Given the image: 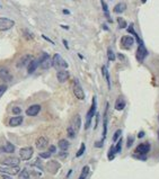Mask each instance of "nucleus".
Masks as SVG:
<instances>
[{
    "label": "nucleus",
    "mask_w": 159,
    "mask_h": 179,
    "mask_svg": "<svg viewBox=\"0 0 159 179\" xmlns=\"http://www.w3.org/2000/svg\"><path fill=\"white\" fill-rule=\"evenodd\" d=\"M52 67H54V68L58 69V70H65L69 65H68L67 61L64 60L60 54L55 53L52 58Z\"/></svg>",
    "instance_id": "1"
},
{
    "label": "nucleus",
    "mask_w": 159,
    "mask_h": 179,
    "mask_svg": "<svg viewBox=\"0 0 159 179\" xmlns=\"http://www.w3.org/2000/svg\"><path fill=\"white\" fill-rule=\"evenodd\" d=\"M39 64L41 65V68L44 70H49L52 67V58L47 54V53L43 52L39 59Z\"/></svg>",
    "instance_id": "2"
},
{
    "label": "nucleus",
    "mask_w": 159,
    "mask_h": 179,
    "mask_svg": "<svg viewBox=\"0 0 159 179\" xmlns=\"http://www.w3.org/2000/svg\"><path fill=\"white\" fill-rule=\"evenodd\" d=\"M96 97L93 98V103H92V106H90V109L88 110V113H87V116H86V125H85V128L86 130H88L89 126H90V123H92V119H93V117L95 116L96 114Z\"/></svg>",
    "instance_id": "3"
},
{
    "label": "nucleus",
    "mask_w": 159,
    "mask_h": 179,
    "mask_svg": "<svg viewBox=\"0 0 159 179\" xmlns=\"http://www.w3.org/2000/svg\"><path fill=\"white\" fill-rule=\"evenodd\" d=\"M19 171H21L19 166H2V167H0V172L3 175L15 176V175H18Z\"/></svg>",
    "instance_id": "4"
},
{
    "label": "nucleus",
    "mask_w": 159,
    "mask_h": 179,
    "mask_svg": "<svg viewBox=\"0 0 159 179\" xmlns=\"http://www.w3.org/2000/svg\"><path fill=\"white\" fill-rule=\"evenodd\" d=\"M72 90H74V95L79 99V100H84L85 99V93H84V89L83 87L80 86L78 79H74V86H72Z\"/></svg>",
    "instance_id": "5"
},
{
    "label": "nucleus",
    "mask_w": 159,
    "mask_h": 179,
    "mask_svg": "<svg viewBox=\"0 0 159 179\" xmlns=\"http://www.w3.org/2000/svg\"><path fill=\"white\" fill-rule=\"evenodd\" d=\"M19 162H21V159L14 156L0 158V163L2 166H19Z\"/></svg>",
    "instance_id": "6"
},
{
    "label": "nucleus",
    "mask_w": 159,
    "mask_h": 179,
    "mask_svg": "<svg viewBox=\"0 0 159 179\" xmlns=\"http://www.w3.org/2000/svg\"><path fill=\"white\" fill-rule=\"evenodd\" d=\"M147 55H148V50L146 49L145 44H143V43H142V44H139L138 50H137V53H136V58H137L138 62L142 63V62L145 61V59H146Z\"/></svg>",
    "instance_id": "7"
},
{
    "label": "nucleus",
    "mask_w": 159,
    "mask_h": 179,
    "mask_svg": "<svg viewBox=\"0 0 159 179\" xmlns=\"http://www.w3.org/2000/svg\"><path fill=\"white\" fill-rule=\"evenodd\" d=\"M15 21L6 17H0V32H5V31H9L10 28L14 27Z\"/></svg>",
    "instance_id": "8"
},
{
    "label": "nucleus",
    "mask_w": 159,
    "mask_h": 179,
    "mask_svg": "<svg viewBox=\"0 0 159 179\" xmlns=\"http://www.w3.org/2000/svg\"><path fill=\"white\" fill-rule=\"evenodd\" d=\"M33 153H34V150H33L32 147H21V150H19V157H21V160H24V161L31 160L33 157Z\"/></svg>",
    "instance_id": "9"
},
{
    "label": "nucleus",
    "mask_w": 159,
    "mask_h": 179,
    "mask_svg": "<svg viewBox=\"0 0 159 179\" xmlns=\"http://www.w3.org/2000/svg\"><path fill=\"white\" fill-rule=\"evenodd\" d=\"M134 44V38L130 35H125L121 38V46L125 50H130Z\"/></svg>",
    "instance_id": "10"
},
{
    "label": "nucleus",
    "mask_w": 159,
    "mask_h": 179,
    "mask_svg": "<svg viewBox=\"0 0 159 179\" xmlns=\"http://www.w3.org/2000/svg\"><path fill=\"white\" fill-rule=\"evenodd\" d=\"M46 170L50 172V174H56L58 172V170L60 169V163L58 162V161H55V160H52V161H49L47 163H46Z\"/></svg>",
    "instance_id": "11"
},
{
    "label": "nucleus",
    "mask_w": 159,
    "mask_h": 179,
    "mask_svg": "<svg viewBox=\"0 0 159 179\" xmlns=\"http://www.w3.org/2000/svg\"><path fill=\"white\" fill-rule=\"evenodd\" d=\"M11 79H12V75H11L10 71L5 67H0V80L8 82Z\"/></svg>",
    "instance_id": "12"
},
{
    "label": "nucleus",
    "mask_w": 159,
    "mask_h": 179,
    "mask_svg": "<svg viewBox=\"0 0 159 179\" xmlns=\"http://www.w3.org/2000/svg\"><path fill=\"white\" fill-rule=\"evenodd\" d=\"M149 151H150V144H149L148 142L147 143L139 144L138 147H137V149H136V153H138L140 156H146Z\"/></svg>",
    "instance_id": "13"
},
{
    "label": "nucleus",
    "mask_w": 159,
    "mask_h": 179,
    "mask_svg": "<svg viewBox=\"0 0 159 179\" xmlns=\"http://www.w3.org/2000/svg\"><path fill=\"white\" fill-rule=\"evenodd\" d=\"M32 60H33L32 55H31V54H26V55L21 56V59L18 60V62H17V67H18V68L27 67V65H28V63H30Z\"/></svg>",
    "instance_id": "14"
},
{
    "label": "nucleus",
    "mask_w": 159,
    "mask_h": 179,
    "mask_svg": "<svg viewBox=\"0 0 159 179\" xmlns=\"http://www.w3.org/2000/svg\"><path fill=\"white\" fill-rule=\"evenodd\" d=\"M47 145H49V140H47L46 136H40L35 142V147H37L39 150H43Z\"/></svg>",
    "instance_id": "15"
},
{
    "label": "nucleus",
    "mask_w": 159,
    "mask_h": 179,
    "mask_svg": "<svg viewBox=\"0 0 159 179\" xmlns=\"http://www.w3.org/2000/svg\"><path fill=\"white\" fill-rule=\"evenodd\" d=\"M69 77H70V73H69L67 70H59L58 73H56V79H58V81L61 82V84L68 81Z\"/></svg>",
    "instance_id": "16"
},
{
    "label": "nucleus",
    "mask_w": 159,
    "mask_h": 179,
    "mask_svg": "<svg viewBox=\"0 0 159 179\" xmlns=\"http://www.w3.org/2000/svg\"><path fill=\"white\" fill-rule=\"evenodd\" d=\"M70 126L74 128L76 133H78V132H79L80 126H81V117H80V115L74 116V119H72V122H71V125H70Z\"/></svg>",
    "instance_id": "17"
},
{
    "label": "nucleus",
    "mask_w": 159,
    "mask_h": 179,
    "mask_svg": "<svg viewBox=\"0 0 159 179\" xmlns=\"http://www.w3.org/2000/svg\"><path fill=\"white\" fill-rule=\"evenodd\" d=\"M41 110V106L40 105H32L26 109V115L27 116H36Z\"/></svg>",
    "instance_id": "18"
},
{
    "label": "nucleus",
    "mask_w": 159,
    "mask_h": 179,
    "mask_svg": "<svg viewBox=\"0 0 159 179\" xmlns=\"http://www.w3.org/2000/svg\"><path fill=\"white\" fill-rule=\"evenodd\" d=\"M24 121V117L23 116H15V117H11L9 119V126L11 127H16V126H19L21 123Z\"/></svg>",
    "instance_id": "19"
},
{
    "label": "nucleus",
    "mask_w": 159,
    "mask_h": 179,
    "mask_svg": "<svg viewBox=\"0 0 159 179\" xmlns=\"http://www.w3.org/2000/svg\"><path fill=\"white\" fill-rule=\"evenodd\" d=\"M39 65H40V64H39V60L33 59L32 61L28 63V65H27V72L30 74L34 73V71H36V69H37Z\"/></svg>",
    "instance_id": "20"
},
{
    "label": "nucleus",
    "mask_w": 159,
    "mask_h": 179,
    "mask_svg": "<svg viewBox=\"0 0 159 179\" xmlns=\"http://www.w3.org/2000/svg\"><path fill=\"white\" fill-rule=\"evenodd\" d=\"M125 107V100L122 98V97H118L116 100H115V105H114V108L116 110H123Z\"/></svg>",
    "instance_id": "21"
},
{
    "label": "nucleus",
    "mask_w": 159,
    "mask_h": 179,
    "mask_svg": "<svg viewBox=\"0 0 159 179\" xmlns=\"http://www.w3.org/2000/svg\"><path fill=\"white\" fill-rule=\"evenodd\" d=\"M107 112H108V104H106V108H105V114H104V121H103V141L106 137L107 134Z\"/></svg>",
    "instance_id": "22"
},
{
    "label": "nucleus",
    "mask_w": 159,
    "mask_h": 179,
    "mask_svg": "<svg viewBox=\"0 0 159 179\" xmlns=\"http://www.w3.org/2000/svg\"><path fill=\"white\" fill-rule=\"evenodd\" d=\"M127 32L130 33V34H132L134 37H136V40H137V42H138V44H142L143 43V41L139 37V35L136 33V31H134V28H133V24H130V26L127 27Z\"/></svg>",
    "instance_id": "23"
},
{
    "label": "nucleus",
    "mask_w": 159,
    "mask_h": 179,
    "mask_svg": "<svg viewBox=\"0 0 159 179\" xmlns=\"http://www.w3.org/2000/svg\"><path fill=\"white\" fill-rule=\"evenodd\" d=\"M125 9H127V5H125L124 2H120V3L115 5V7H114L113 11H114L115 14H122Z\"/></svg>",
    "instance_id": "24"
},
{
    "label": "nucleus",
    "mask_w": 159,
    "mask_h": 179,
    "mask_svg": "<svg viewBox=\"0 0 159 179\" xmlns=\"http://www.w3.org/2000/svg\"><path fill=\"white\" fill-rule=\"evenodd\" d=\"M58 145H59V147H60V150H61V151H67V150L69 149V147H70V143H69V141H68V140H64V139H62V140H60V141H59Z\"/></svg>",
    "instance_id": "25"
},
{
    "label": "nucleus",
    "mask_w": 159,
    "mask_h": 179,
    "mask_svg": "<svg viewBox=\"0 0 159 179\" xmlns=\"http://www.w3.org/2000/svg\"><path fill=\"white\" fill-rule=\"evenodd\" d=\"M102 73H103V75H104V78H105V80H106V82H107L108 89H111V79H109V73H108V70H107V68H106L105 65L102 67Z\"/></svg>",
    "instance_id": "26"
},
{
    "label": "nucleus",
    "mask_w": 159,
    "mask_h": 179,
    "mask_svg": "<svg viewBox=\"0 0 159 179\" xmlns=\"http://www.w3.org/2000/svg\"><path fill=\"white\" fill-rule=\"evenodd\" d=\"M2 149V151L3 152H6V153H14L15 152V145L10 143V142H7L6 144H5V147H1Z\"/></svg>",
    "instance_id": "27"
},
{
    "label": "nucleus",
    "mask_w": 159,
    "mask_h": 179,
    "mask_svg": "<svg viewBox=\"0 0 159 179\" xmlns=\"http://www.w3.org/2000/svg\"><path fill=\"white\" fill-rule=\"evenodd\" d=\"M100 3H102V8H103V11H104V14H105V17L107 18V21H109V23H112V18H111V16H109V11H108V7H107L106 2L104 0H100Z\"/></svg>",
    "instance_id": "28"
},
{
    "label": "nucleus",
    "mask_w": 159,
    "mask_h": 179,
    "mask_svg": "<svg viewBox=\"0 0 159 179\" xmlns=\"http://www.w3.org/2000/svg\"><path fill=\"white\" fill-rule=\"evenodd\" d=\"M89 171H90V169H89V166H85L83 170H81V174H80V176H79V178L78 179H86L88 177V175H89Z\"/></svg>",
    "instance_id": "29"
},
{
    "label": "nucleus",
    "mask_w": 159,
    "mask_h": 179,
    "mask_svg": "<svg viewBox=\"0 0 159 179\" xmlns=\"http://www.w3.org/2000/svg\"><path fill=\"white\" fill-rule=\"evenodd\" d=\"M30 178V171L28 169H23L18 174V179H28Z\"/></svg>",
    "instance_id": "30"
},
{
    "label": "nucleus",
    "mask_w": 159,
    "mask_h": 179,
    "mask_svg": "<svg viewBox=\"0 0 159 179\" xmlns=\"http://www.w3.org/2000/svg\"><path fill=\"white\" fill-rule=\"evenodd\" d=\"M115 153H116V152H115V147L112 145V147H109V150H108V153H107V158H108L109 161L114 160V158H115Z\"/></svg>",
    "instance_id": "31"
},
{
    "label": "nucleus",
    "mask_w": 159,
    "mask_h": 179,
    "mask_svg": "<svg viewBox=\"0 0 159 179\" xmlns=\"http://www.w3.org/2000/svg\"><path fill=\"white\" fill-rule=\"evenodd\" d=\"M117 23H118V28H125L127 26V21H124L122 17H117Z\"/></svg>",
    "instance_id": "32"
},
{
    "label": "nucleus",
    "mask_w": 159,
    "mask_h": 179,
    "mask_svg": "<svg viewBox=\"0 0 159 179\" xmlns=\"http://www.w3.org/2000/svg\"><path fill=\"white\" fill-rule=\"evenodd\" d=\"M107 58H108L109 61H115L116 56H115V53L113 52L112 49H108V50H107Z\"/></svg>",
    "instance_id": "33"
},
{
    "label": "nucleus",
    "mask_w": 159,
    "mask_h": 179,
    "mask_svg": "<svg viewBox=\"0 0 159 179\" xmlns=\"http://www.w3.org/2000/svg\"><path fill=\"white\" fill-rule=\"evenodd\" d=\"M86 150V145L85 143H81V145H80V149L78 150V152H77V154H76V157L77 158H79V157H81L83 154H84V152H85Z\"/></svg>",
    "instance_id": "34"
},
{
    "label": "nucleus",
    "mask_w": 159,
    "mask_h": 179,
    "mask_svg": "<svg viewBox=\"0 0 159 179\" xmlns=\"http://www.w3.org/2000/svg\"><path fill=\"white\" fill-rule=\"evenodd\" d=\"M67 133H68V136L70 137V139H74V137H76V135H77V133L74 132V130L71 126L68 127V130H67Z\"/></svg>",
    "instance_id": "35"
},
{
    "label": "nucleus",
    "mask_w": 159,
    "mask_h": 179,
    "mask_svg": "<svg viewBox=\"0 0 159 179\" xmlns=\"http://www.w3.org/2000/svg\"><path fill=\"white\" fill-rule=\"evenodd\" d=\"M115 147V152H116V153H120V152H121V150H122V139H121V137L117 140L116 147Z\"/></svg>",
    "instance_id": "36"
},
{
    "label": "nucleus",
    "mask_w": 159,
    "mask_h": 179,
    "mask_svg": "<svg viewBox=\"0 0 159 179\" xmlns=\"http://www.w3.org/2000/svg\"><path fill=\"white\" fill-rule=\"evenodd\" d=\"M121 134H122V130H117L116 132L114 133V135H113V141L116 142L117 140L121 137Z\"/></svg>",
    "instance_id": "37"
},
{
    "label": "nucleus",
    "mask_w": 159,
    "mask_h": 179,
    "mask_svg": "<svg viewBox=\"0 0 159 179\" xmlns=\"http://www.w3.org/2000/svg\"><path fill=\"white\" fill-rule=\"evenodd\" d=\"M133 142H134V137L132 136V135H130V136H127V147H132V144H133Z\"/></svg>",
    "instance_id": "38"
},
{
    "label": "nucleus",
    "mask_w": 159,
    "mask_h": 179,
    "mask_svg": "<svg viewBox=\"0 0 159 179\" xmlns=\"http://www.w3.org/2000/svg\"><path fill=\"white\" fill-rule=\"evenodd\" d=\"M7 88H8V87H7L6 84H0V98H1L2 95L7 91Z\"/></svg>",
    "instance_id": "39"
},
{
    "label": "nucleus",
    "mask_w": 159,
    "mask_h": 179,
    "mask_svg": "<svg viewBox=\"0 0 159 179\" xmlns=\"http://www.w3.org/2000/svg\"><path fill=\"white\" fill-rule=\"evenodd\" d=\"M51 157V153L47 151V152H41L40 153V158H42V159H49Z\"/></svg>",
    "instance_id": "40"
},
{
    "label": "nucleus",
    "mask_w": 159,
    "mask_h": 179,
    "mask_svg": "<svg viewBox=\"0 0 159 179\" xmlns=\"http://www.w3.org/2000/svg\"><path fill=\"white\" fill-rule=\"evenodd\" d=\"M21 112V109L19 107H14V108H12V113H14L15 115H19Z\"/></svg>",
    "instance_id": "41"
},
{
    "label": "nucleus",
    "mask_w": 159,
    "mask_h": 179,
    "mask_svg": "<svg viewBox=\"0 0 159 179\" xmlns=\"http://www.w3.org/2000/svg\"><path fill=\"white\" fill-rule=\"evenodd\" d=\"M24 36H26L28 40H32L33 37H34V36H33L32 34L28 32V31H24Z\"/></svg>",
    "instance_id": "42"
},
{
    "label": "nucleus",
    "mask_w": 159,
    "mask_h": 179,
    "mask_svg": "<svg viewBox=\"0 0 159 179\" xmlns=\"http://www.w3.org/2000/svg\"><path fill=\"white\" fill-rule=\"evenodd\" d=\"M55 151H56V147H54V145H50V147H49V152H50V153H55Z\"/></svg>",
    "instance_id": "43"
},
{
    "label": "nucleus",
    "mask_w": 159,
    "mask_h": 179,
    "mask_svg": "<svg viewBox=\"0 0 159 179\" xmlns=\"http://www.w3.org/2000/svg\"><path fill=\"white\" fill-rule=\"evenodd\" d=\"M103 143H104V141H103V140H100L99 142H96L95 147H103Z\"/></svg>",
    "instance_id": "44"
},
{
    "label": "nucleus",
    "mask_w": 159,
    "mask_h": 179,
    "mask_svg": "<svg viewBox=\"0 0 159 179\" xmlns=\"http://www.w3.org/2000/svg\"><path fill=\"white\" fill-rule=\"evenodd\" d=\"M42 37H43V38H44V40H46L47 42H50V43H52V44H54V42H53L52 40H50V38H49L47 36H45V35H42Z\"/></svg>",
    "instance_id": "45"
},
{
    "label": "nucleus",
    "mask_w": 159,
    "mask_h": 179,
    "mask_svg": "<svg viewBox=\"0 0 159 179\" xmlns=\"http://www.w3.org/2000/svg\"><path fill=\"white\" fill-rule=\"evenodd\" d=\"M2 179H11V177L9 175H3L2 174Z\"/></svg>",
    "instance_id": "46"
},
{
    "label": "nucleus",
    "mask_w": 159,
    "mask_h": 179,
    "mask_svg": "<svg viewBox=\"0 0 159 179\" xmlns=\"http://www.w3.org/2000/svg\"><path fill=\"white\" fill-rule=\"evenodd\" d=\"M63 44H64V46H65V49L69 50V45H68V42H67L65 40H63Z\"/></svg>",
    "instance_id": "47"
},
{
    "label": "nucleus",
    "mask_w": 159,
    "mask_h": 179,
    "mask_svg": "<svg viewBox=\"0 0 159 179\" xmlns=\"http://www.w3.org/2000/svg\"><path fill=\"white\" fill-rule=\"evenodd\" d=\"M143 135H145V132H140L138 134V137L139 139H141V137H143Z\"/></svg>",
    "instance_id": "48"
},
{
    "label": "nucleus",
    "mask_w": 159,
    "mask_h": 179,
    "mask_svg": "<svg viewBox=\"0 0 159 179\" xmlns=\"http://www.w3.org/2000/svg\"><path fill=\"white\" fill-rule=\"evenodd\" d=\"M63 14L64 15H70V11L67 10V9H63Z\"/></svg>",
    "instance_id": "49"
},
{
    "label": "nucleus",
    "mask_w": 159,
    "mask_h": 179,
    "mask_svg": "<svg viewBox=\"0 0 159 179\" xmlns=\"http://www.w3.org/2000/svg\"><path fill=\"white\" fill-rule=\"evenodd\" d=\"M60 157H67V153H63V152H60V154H59Z\"/></svg>",
    "instance_id": "50"
},
{
    "label": "nucleus",
    "mask_w": 159,
    "mask_h": 179,
    "mask_svg": "<svg viewBox=\"0 0 159 179\" xmlns=\"http://www.w3.org/2000/svg\"><path fill=\"white\" fill-rule=\"evenodd\" d=\"M118 58H120V59H121V60H124V56H123V55H122V54H118Z\"/></svg>",
    "instance_id": "51"
},
{
    "label": "nucleus",
    "mask_w": 159,
    "mask_h": 179,
    "mask_svg": "<svg viewBox=\"0 0 159 179\" xmlns=\"http://www.w3.org/2000/svg\"><path fill=\"white\" fill-rule=\"evenodd\" d=\"M103 28H104V29H105V31H108V27H107V26H106L105 24H104V25H103Z\"/></svg>",
    "instance_id": "52"
},
{
    "label": "nucleus",
    "mask_w": 159,
    "mask_h": 179,
    "mask_svg": "<svg viewBox=\"0 0 159 179\" xmlns=\"http://www.w3.org/2000/svg\"><path fill=\"white\" fill-rule=\"evenodd\" d=\"M61 27H62V28H64V29H68V28H69L68 26H64V25H61Z\"/></svg>",
    "instance_id": "53"
},
{
    "label": "nucleus",
    "mask_w": 159,
    "mask_h": 179,
    "mask_svg": "<svg viewBox=\"0 0 159 179\" xmlns=\"http://www.w3.org/2000/svg\"><path fill=\"white\" fill-rule=\"evenodd\" d=\"M71 172H72V170H70V171L68 172V176H67V177H70V175H71Z\"/></svg>",
    "instance_id": "54"
},
{
    "label": "nucleus",
    "mask_w": 159,
    "mask_h": 179,
    "mask_svg": "<svg viewBox=\"0 0 159 179\" xmlns=\"http://www.w3.org/2000/svg\"><path fill=\"white\" fill-rule=\"evenodd\" d=\"M141 2H142V3H146V2H147V0H141Z\"/></svg>",
    "instance_id": "55"
}]
</instances>
